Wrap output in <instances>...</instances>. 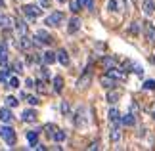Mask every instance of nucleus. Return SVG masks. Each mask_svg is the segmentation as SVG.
Returning a JSON list of instances; mask_svg holds the SVG:
<instances>
[{
  "mask_svg": "<svg viewBox=\"0 0 155 151\" xmlns=\"http://www.w3.org/2000/svg\"><path fill=\"white\" fill-rule=\"evenodd\" d=\"M35 44H42V46H50L52 44V37H50V34L48 33H46V31H42V29H40V31H37V34H35Z\"/></svg>",
  "mask_w": 155,
  "mask_h": 151,
  "instance_id": "obj_5",
  "label": "nucleus"
},
{
  "mask_svg": "<svg viewBox=\"0 0 155 151\" xmlns=\"http://www.w3.org/2000/svg\"><path fill=\"white\" fill-rule=\"evenodd\" d=\"M90 80H92L90 73H88V71H84V73H82V77L77 80V90H86L88 86H90Z\"/></svg>",
  "mask_w": 155,
  "mask_h": 151,
  "instance_id": "obj_6",
  "label": "nucleus"
},
{
  "mask_svg": "<svg viewBox=\"0 0 155 151\" xmlns=\"http://www.w3.org/2000/svg\"><path fill=\"white\" fill-rule=\"evenodd\" d=\"M142 90H155V80L153 78H147V80H144V84H142Z\"/></svg>",
  "mask_w": 155,
  "mask_h": 151,
  "instance_id": "obj_26",
  "label": "nucleus"
},
{
  "mask_svg": "<svg viewBox=\"0 0 155 151\" xmlns=\"http://www.w3.org/2000/svg\"><path fill=\"white\" fill-rule=\"evenodd\" d=\"M107 10H109V11L123 10V0H109V2H107Z\"/></svg>",
  "mask_w": 155,
  "mask_h": 151,
  "instance_id": "obj_19",
  "label": "nucleus"
},
{
  "mask_svg": "<svg viewBox=\"0 0 155 151\" xmlns=\"http://www.w3.org/2000/svg\"><path fill=\"white\" fill-rule=\"evenodd\" d=\"M142 8H144L146 15H151L155 11V2H153V0H144V6H142Z\"/></svg>",
  "mask_w": 155,
  "mask_h": 151,
  "instance_id": "obj_20",
  "label": "nucleus"
},
{
  "mask_svg": "<svg viewBox=\"0 0 155 151\" xmlns=\"http://www.w3.org/2000/svg\"><path fill=\"white\" fill-rule=\"evenodd\" d=\"M153 119H155V113H153Z\"/></svg>",
  "mask_w": 155,
  "mask_h": 151,
  "instance_id": "obj_45",
  "label": "nucleus"
},
{
  "mask_svg": "<svg viewBox=\"0 0 155 151\" xmlns=\"http://www.w3.org/2000/svg\"><path fill=\"white\" fill-rule=\"evenodd\" d=\"M109 140H111V143H119V142H121V130H119V126H113V128H111Z\"/></svg>",
  "mask_w": 155,
  "mask_h": 151,
  "instance_id": "obj_16",
  "label": "nucleus"
},
{
  "mask_svg": "<svg viewBox=\"0 0 155 151\" xmlns=\"http://www.w3.org/2000/svg\"><path fill=\"white\" fill-rule=\"evenodd\" d=\"M132 61H130V59H124V61H123V69L124 71H132Z\"/></svg>",
  "mask_w": 155,
  "mask_h": 151,
  "instance_id": "obj_37",
  "label": "nucleus"
},
{
  "mask_svg": "<svg viewBox=\"0 0 155 151\" xmlns=\"http://www.w3.org/2000/svg\"><path fill=\"white\" fill-rule=\"evenodd\" d=\"M10 75H12V69H8V71H2V73H0V80H2V82H8Z\"/></svg>",
  "mask_w": 155,
  "mask_h": 151,
  "instance_id": "obj_35",
  "label": "nucleus"
},
{
  "mask_svg": "<svg viewBox=\"0 0 155 151\" xmlns=\"http://www.w3.org/2000/svg\"><path fill=\"white\" fill-rule=\"evenodd\" d=\"M15 29H17V33H19V37L27 34V23H25V19L17 17V19H15Z\"/></svg>",
  "mask_w": 155,
  "mask_h": 151,
  "instance_id": "obj_14",
  "label": "nucleus"
},
{
  "mask_svg": "<svg viewBox=\"0 0 155 151\" xmlns=\"http://www.w3.org/2000/svg\"><path fill=\"white\" fill-rule=\"evenodd\" d=\"M109 120L113 123V126L123 124V117H121V113H119V109H115V107H111V109H109Z\"/></svg>",
  "mask_w": 155,
  "mask_h": 151,
  "instance_id": "obj_9",
  "label": "nucleus"
},
{
  "mask_svg": "<svg viewBox=\"0 0 155 151\" xmlns=\"http://www.w3.org/2000/svg\"><path fill=\"white\" fill-rule=\"evenodd\" d=\"M102 65H104V69L117 67V65H119V57H115V56H105V57H102Z\"/></svg>",
  "mask_w": 155,
  "mask_h": 151,
  "instance_id": "obj_10",
  "label": "nucleus"
},
{
  "mask_svg": "<svg viewBox=\"0 0 155 151\" xmlns=\"http://www.w3.org/2000/svg\"><path fill=\"white\" fill-rule=\"evenodd\" d=\"M88 149H100V142H92L90 146H88Z\"/></svg>",
  "mask_w": 155,
  "mask_h": 151,
  "instance_id": "obj_41",
  "label": "nucleus"
},
{
  "mask_svg": "<svg viewBox=\"0 0 155 151\" xmlns=\"http://www.w3.org/2000/svg\"><path fill=\"white\" fill-rule=\"evenodd\" d=\"M128 31L132 33V34H138V33H140V23H138V21H132V23H130V29H128Z\"/></svg>",
  "mask_w": 155,
  "mask_h": 151,
  "instance_id": "obj_30",
  "label": "nucleus"
},
{
  "mask_svg": "<svg viewBox=\"0 0 155 151\" xmlns=\"http://www.w3.org/2000/svg\"><path fill=\"white\" fill-rule=\"evenodd\" d=\"M52 82H54V90H56V92L59 94V92L63 90V77H59V75H58V77H54V80H52Z\"/></svg>",
  "mask_w": 155,
  "mask_h": 151,
  "instance_id": "obj_22",
  "label": "nucleus"
},
{
  "mask_svg": "<svg viewBox=\"0 0 155 151\" xmlns=\"http://www.w3.org/2000/svg\"><path fill=\"white\" fill-rule=\"evenodd\" d=\"M146 38L147 40H155V27L151 25V23H146Z\"/></svg>",
  "mask_w": 155,
  "mask_h": 151,
  "instance_id": "obj_21",
  "label": "nucleus"
},
{
  "mask_svg": "<svg viewBox=\"0 0 155 151\" xmlns=\"http://www.w3.org/2000/svg\"><path fill=\"white\" fill-rule=\"evenodd\" d=\"M63 19H65V14H63V11H54V14H50L44 19V23L48 27H58V25H61V23H63Z\"/></svg>",
  "mask_w": 155,
  "mask_h": 151,
  "instance_id": "obj_4",
  "label": "nucleus"
},
{
  "mask_svg": "<svg viewBox=\"0 0 155 151\" xmlns=\"http://www.w3.org/2000/svg\"><path fill=\"white\" fill-rule=\"evenodd\" d=\"M0 136H2V140L6 142V146H10V147L15 146V132H14V128H12V126L4 124L2 128H0Z\"/></svg>",
  "mask_w": 155,
  "mask_h": 151,
  "instance_id": "obj_3",
  "label": "nucleus"
},
{
  "mask_svg": "<svg viewBox=\"0 0 155 151\" xmlns=\"http://www.w3.org/2000/svg\"><path fill=\"white\" fill-rule=\"evenodd\" d=\"M42 10L44 8H38L37 4H25V6H21V14H23V17H25L27 21H35L37 17H40Z\"/></svg>",
  "mask_w": 155,
  "mask_h": 151,
  "instance_id": "obj_1",
  "label": "nucleus"
},
{
  "mask_svg": "<svg viewBox=\"0 0 155 151\" xmlns=\"http://www.w3.org/2000/svg\"><path fill=\"white\" fill-rule=\"evenodd\" d=\"M81 29V19L79 17H71V21H69V27H67V31H69V34H73V33H77Z\"/></svg>",
  "mask_w": 155,
  "mask_h": 151,
  "instance_id": "obj_13",
  "label": "nucleus"
},
{
  "mask_svg": "<svg viewBox=\"0 0 155 151\" xmlns=\"http://www.w3.org/2000/svg\"><path fill=\"white\" fill-rule=\"evenodd\" d=\"M61 113H63V115H69V113H71V107H69V101H67V100L61 101Z\"/></svg>",
  "mask_w": 155,
  "mask_h": 151,
  "instance_id": "obj_32",
  "label": "nucleus"
},
{
  "mask_svg": "<svg viewBox=\"0 0 155 151\" xmlns=\"http://www.w3.org/2000/svg\"><path fill=\"white\" fill-rule=\"evenodd\" d=\"M38 2H40L42 8H50V6H52V0H38Z\"/></svg>",
  "mask_w": 155,
  "mask_h": 151,
  "instance_id": "obj_40",
  "label": "nucleus"
},
{
  "mask_svg": "<svg viewBox=\"0 0 155 151\" xmlns=\"http://www.w3.org/2000/svg\"><path fill=\"white\" fill-rule=\"evenodd\" d=\"M88 123V115H86V107H79L73 115V124L77 128H84Z\"/></svg>",
  "mask_w": 155,
  "mask_h": 151,
  "instance_id": "obj_2",
  "label": "nucleus"
},
{
  "mask_svg": "<svg viewBox=\"0 0 155 151\" xmlns=\"http://www.w3.org/2000/svg\"><path fill=\"white\" fill-rule=\"evenodd\" d=\"M35 86H37L38 92H44V90H46V86H44V78H42V80H37V82H35Z\"/></svg>",
  "mask_w": 155,
  "mask_h": 151,
  "instance_id": "obj_39",
  "label": "nucleus"
},
{
  "mask_svg": "<svg viewBox=\"0 0 155 151\" xmlns=\"http://www.w3.org/2000/svg\"><path fill=\"white\" fill-rule=\"evenodd\" d=\"M6 84H8L10 88H19V78H17L15 75H10V78H8V82H6Z\"/></svg>",
  "mask_w": 155,
  "mask_h": 151,
  "instance_id": "obj_25",
  "label": "nucleus"
},
{
  "mask_svg": "<svg viewBox=\"0 0 155 151\" xmlns=\"http://www.w3.org/2000/svg\"><path fill=\"white\" fill-rule=\"evenodd\" d=\"M52 140H54V142H63V140H65V132L58 128L56 132H54V136H52Z\"/></svg>",
  "mask_w": 155,
  "mask_h": 151,
  "instance_id": "obj_27",
  "label": "nucleus"
},
{
  "mask_svg": "<svg viewBox=\"0 0 155 151\" xmlns=\"http://www.w3.org/2000/svg\"><path fill=\"white\" fill-rule=\"evenodd\" d=\"M42 61L46 65H52V63H56L58 61V56H56V52H44V56H42Z\"/></svg>",
  "mask_w": 155,
  "mask_h": 151,
  "instance_id": "obj_17",
  "label": "nucleus"
},
{
  "mask_svg": "<svg viewBox=\"0 0 155 151\" xmlns=\"http://www.w3.org/2000/svg\"><path fill=\"white\" fill-rule=\"evenodd\" d=\"M71 11H79L81 10V2H79V0H71Z\"/></svg>",
  "mask_w": 155,
  "mask_h": 151,
  "instance_id": "obj_36",
  "label": "nucleus"
},
{
  "mask_svg": "<svg viewBox=\"0 0 155 151\" xmlns=\"http://www.w3.org/2000/svg\"><path fill=\"white\" fill-rule=\"evenodd\" d=\"M0 8H4V2H2V0H0Z\"/></svg>",
  "mask_w": 155,
  "mask_h": 151,
  "instance_id": "obj_44",
  "label": "nucleus"
},
{
  "mask_svg": "<svg viewBox=\"0 0 155 151\" xmlns=\"http://www.w3.org/2000/svg\"><path fill=\"white\" fill-rule=\"evenodd\" d=\"M130 113H138V105L136 103H130Z\"/></svg>",
  "mask_w": 155,
  "mask_h": 151,
  "instance_id": "obj_42",
  "label": "nucleus"
},
{
  "mask_svg": "<svg viewBox=\"0 0 155 151\" xmlns=\"http://www.w3.org/2000/svg\"><path fill=\"white\" fill-rule=\"evenodd\" d=\"M132 71H134V73L138 75V77H142V75H144V69H142L138 63H134V65H132Z\"/></svg>",
  "mask_w": 155,
  "mask_h": 151,
  "instance_id": "obj_38",
  "label": "nucleus"
},
{
  "mask_svg": "<svg viewBox=\"0 0 155 151\" xmlns=\"http://www.w3.org/2000/svg\"><path fill=\"white\" fill-rule=\"evenodd\" d=\"M102 86L104 88H107V90H111V88H115V84H117V80L113 77H109V75H105V77H102Z\"/></svg>",
  "mask_w": 155,
  "mask_h": 151,
  "instance_id": "obj_12",
  "label": "nucleus"
},
{
  "mask_svg": "<svg viewBox=\"0 0 155 151\" xmlns=\"http://www.w3.org/2000/svg\"><path fill=\"white\" fill-rule=\"evenodd\" d=\"M119 90H115V88H111L109 92H107V101H109V103H115V101H119Z\"/></svg>",
  "mask_w": 155,
  "mask_h": 151,
  "instance_id": "obj_23",
  "label": "nucleus"
},
{
  "mask_svg": "<svg viewBox=\"0 0 155 151\" xmlns=\"http://www.w3.org/2000/svg\"><path fill=\"white\" fill-rule=\"evenodd\" d=\"M17 103H19V100L14 98V96H8V98H6V105L12 107V109H14V107H17Z\"/></svg>",
  "mask_w": 155,
  "mask_h": 151,
  "instance_id": "obj_28",
  "label": "nucleus"
},
{
  "mask_svg": "<svg viewBox=\"0 0 155 151\" xmlns=\"http://www.w3.org/2000/svg\"><path fill=\"white\" fill-rule=\"evenodd\" d=\"M0 120H2L4 124H10L12 120H14V115H12V107H2V109H0Z\"/></svg>",
  "mask_w": 155,
  "mask_h": 151,
  "instance_id": "obj_8",
  "label": "nucleus"
},
{
  "mask_svg": "<svg viewBox=\"0 0 155 151\" xmlns=\"http://www.w3.org/2000/svg\"><path fill=\"white\" fill-rule=\"evenodd\" d=\"M56 56H58V61L61 63V65H65V67L69 65V54H67V50H63V48H59V50L56 52Z\"/></svg>",
  "mask_w": 155,
  "mask_h": 151,
  "instance_id": "obj_11",
  "label": "nucleus"
},
{
  "mask_svg": "<svg viewBox=\"0 0 155 151\" xmlns=\"http://www.w3.org/2000/svg\"><path fill=\"white\" fill-rule=\"evenodd\" d=\"M25 136H27V142L31 143V147H33V146H37V143H38V132H37V130H29Z\"/></svg>",
  "mask_w": 155,
  "mask_h": 151,
  "instance_id": "obj_18",
  "label": "nucleus"
},
{
  "mask_svg": "<svg viewBox=\"0 0 155 151\" xmlns=\"http://www.w3.org/2000/svg\"><path fill=\"white\" fill-rule=\"evenodd\" d=\"M79 2H81V8L94 10V0H79Z\"/></svg>",
  "mask_w": 155,
  "mask_h": 151,
  "instance_id": "obj_29",
  "label": "nucleus"
},
{
  "mask_svg": "<svg viewBox=\"0 0 155 151\" xmlns=\"http://www.w3.org/2000/svg\"><path fill=\"white\" fill-rule=\"evenodd\" d=\"M0 63H8V44L6 42H0Z\"/></svg>",
  "mask_w": 155,
  "mask_h": 151,
  "instance_id": "obj_15",
  "label": "nucleus"
},
{
  "mask_svg": "<svg viewBox=\"0 0 155 151\" xmlns=\"http://www.w3.org/2000/svg\"><path fill=\"white\" fill-rule=\"evenodd\" d=\"M58 128H56V126H54V124H44V132H46V134H48L50 138L54 136V132H56Z\"/></svg>",
  "mask_w": 155,
  "mask_h": 151,
  "instance_id": "obj_31",
  "label": "nucleus"
},
{
  "mask_svg": "<svg viewBox=\"0 0 155 151\" xmlns=\"http://www.w3.org/2000/svg\"><path fill=\"white\" fill-rule=\"evenodd\" d=\"M21 120H23V123H37V120H38V113L35 109H25L23 115H21Z\"/></svg>",
  "mask_w": 155,
  "mask_h": 151,
  "instance_id": "obj_7",
  "label": "nucleus"
},
{
  "mask_svg": "<svg viewBox=\"0 0 155 151\" xmlns=\"http://www.w3.org/2000/svg\"><path fill=\"white\" fill-rule=\"evenodd\" d=\"M134 123H136L134 113H128V115H124V117H123V124L124 126H134Z\"/></svg>",
  "mask_w": 155,
  "mask_h": 151,
  "instance_id": "obj_24",
  "label": "nucleus"
},
{
  "mask_svg": "<svg viewBox=\"0 0 155 151\" xmlns=\"http://www.w3.org/2000/svg\"><path fill=\"white\" fill-rule=\"evenodd\" d=\"M12 65H14V71H15V73H21V71H23V61H19V59H15Z\"/></svg>",
  "mask_w": 155,
  "mask_h": 151,
  "instance_id": "obj_34",
  "label": "nucleus"
},
{
  "mask_svg": "<svg viewBox=\"0 0 155 151\" xmlns=\"http://www.w3.org/2000/svg\"><path fill=\"white\" fill-rule=\"evenodd\" d=\"M25 84H27V88H33V86H35V82H33V78H27V80H25Z\"/></svg>",
  "mask_w": 155,
  "mask_h": 151,
  "instance_id": "obj_43",
  "label": "nucleus"
},
{
  "mask_svg": "<svg viewBox=\"0 0 155 151\" xmlns=\"http://www.w3.org/2000/svg\"><path fill=\"white\" fill-rule=\"evenodd\" d=\"M25 100H27L29 105H38V101H40L37 96H25Z\"/></svg>",
  "mask_w": 155,
  "mask_h": 151,
  "instance_id": "obj_33",
  "label": "nucleus"
},
{
  "mask_svg": "<svg viewBox=\"0 0 155 151\" xmlns=\"http://www.w3.org/2000/svg\"><path fill=\"white\" fill-rule=\"evenodd\" d=\"M153 61H155V56H153Z\"/></svg>",
  "mask_w": 155,
  "mask_h": 151,
  "instance_id": "obj_46",
  "label": "nucleus"
}]
</instances>
